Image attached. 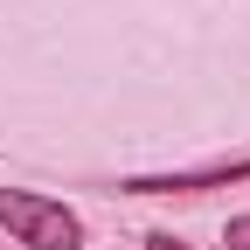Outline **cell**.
<instances>
[{
  "label": "cell",
  "mask_w": 250,
  "mask_h": 250,
  "mask_svg": "<svg viewBox=\"0 0 250 250\" xmlns=\"http://www.w3.org/2000/svg\"><path fill=\"white\" fill-rule=\"evenodd\" d=\"M0 223H7L28 250H83V229L62 202L42 195H21V188H0Z\"/></svg>",
  "instance_id": "1"
},
{
  "label": "cell",
  "mask_w": 250,
  "mask_h": 250,
  "mask_svg": "<svg viewBox=\"0 0 250 250\" xmlns=\"http://www.w3.org/2000/svg\"><path fill=\"white\" fill-rule=\"evenodd\" d=\"M229 250H250V215H236V223H229V236H223Z\"/></svg>",
  "instance_id": "2"
},
{
  "label": "cell",
  "mask_w": 250,
  "mask_h": 250,
  "mask_svg": "<svg viewBox=\"0 0 250 250\" xmlns=\"http://www.w3.org/2000/svg\"><path fill=\"white\" fill-rule=\"evenodd\" d=\"M153 250H188V243H174V236H153Z\"/></svg>",
  "instance_id": "3"
}]
</instances>
